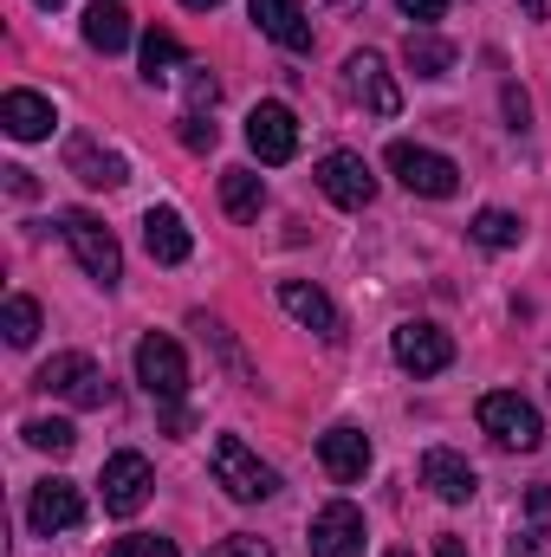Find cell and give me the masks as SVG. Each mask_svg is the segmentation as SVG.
Masks as SVG:
<instances>
[{
  "label": "cell",
  "instance_id": "1",
  "mask_svg": "<svg viewBox=\"0 0 551 557\" xmlns=\"http://www.w3.org/2000/svg\"><path fill=\"white\" fill-rule=\"evenodd\" d=\"M208 467H215V486H228V499H241V506H260V499L279 493V473L241 441V434H215Z\"/></svg>",
  "mask_w": 551,
  "mask_h": 557
},
{
  "label": "cell",
  "instance_id": "2",
  "mask_svg": "<svg viewBox=\"0 0 551 557\" xmlns=\"http://www.w3.org/2000/svg\"><path fill=\"white\" fill-rule=\"evenodd\" d=\"M59 234H65V247L78 253L85 278H98L105 292L124 278V247H118V234H111L98 214H85V208H65V214H59Z\"/></svg>",
  "mask_w": 551,
  "mask_h": 557
},
{
  "label": "cell",
  "instance_id": "3",
  "mask_svg": "<svg viewBox=\"0 0 551 557\" xmlns=\"http://www.w3.org/2000/svg\"><path fill=\"white\" fill-rule=\"evenodd\" d=\"M390 175L409 188V195H428V201H448L454 188H461V169L441 156V149H421V143H409V137H396L390 143Z\"/></svg>",
  "mask_w": 551,
  "mask_h": 557
},
{
  "label": "cell",
  "instance_id": "4",
  "mask_svg": "<svg viewBox=\"0 0 551 557\" xmlns=\"http://www.w3.org/2000/svg\"><path fill=\"white\" fill-rule=\"evenodd\" d=\"M480 428H487L500 447H513V454H532V447L546 441V416H539L519 389H493V396H480Z\"/></svg>",
  "mask_w": 551,
  "mask_h": 557
},
{
  "label": "cell",
  "instance_id": "5",
  "mask_svg": "<svg viewBox=\"0 0 551 557\" xmlns=\"http://www.w3.org/2000/svg\"><path fill=\"white\" fill-rule=\"evenodd\" d=\"M46 396H65V403H78V409H105L111 403V383H105V370L85 357V350H59L52 363H39V376H33Z\"/></svg>",
  "mask_w": 551,
  "mask_h": 557
},
{
  "label": "cell",
  "instance_id": "6",
  "mask_svg": "<svg viewBox=\"0 0 551 557\" xmlns=\"http://www.w3.org/2000/svg\"><path fill=\"white\" fill-rule=\"evenodd\" d=\"M137 383L156 403H182V389H188V357H182L175 337H162V331L143 337L137 344Z\"/></svg>",
  "mask_w": 551,
  "mask_h": 557
},
{
  "label": "cell",
  "instance_id": "7",
  "mask_svg": "<svg viewBox=\"0 0 551 557\" xmlns=\"http://www.w3.org/2000/svg\"><path fill=\"white\" fill-rule=\"evenodd\" d=\"M344 91H351L370 117H396V111H403V91H396L390 65H383V52H370V46L344 59Z\"/></svg>",
  "mask_w": 551,
  "mask_h": 557
},
{
  "label": "cell",
  "instance_id": "8",
  "mask_svg": "<svg viewBox=\"0 0 551 557\" xmlns=\"http://www.w3.org/2000/svg\"><path fill=\"white\" fill-rule=\"evenodd\" d=\"M390 350H396V363H403L409 376H441V370L454 363V337H448L441 324H428V318H409V324H396Z\"/></svg>",
  "mask_w": 551,
  "mask_h": 557
},
{
  "label": "cell",
  "instance_id": "9",
  "mask_svg": "<svg viewBox=\"0 0 551 557\" xmlns=\"http://www.w3.org/2000/svg\"><path fill=\"white\" fill-rule=\"evenodd\" d=\"M318 188H325V201H338V208H370L377 201V175H370V162L357 156V149H331L325 162H318Z\"/></svg>",
  "mask_w": 551,
  "mask_h": 557
},
{
  "label": "cell",
  "instance_id": "10",
  "mask_svg": "<svg viewBox=\"0 0 551 557\" xmlns=\"http://www.w3.org/2000/svg\"><path fill=\"white\" fill-rule=\"evenodd\" d=\"M149 486H156V473H149V460L143 454H111L105 460V512H118V519H137L143 506H149Z\"/></svg>",
  "mask_w": 551,
  "mask_h": 557
},
{
  "label": "cell",
  "instance_id": "11",
  "mask_svg": "<svg viewBox=\"0 0 551 557\" xmlns=\"http://www.w3.org/2000/svg\"><path fill=\"white\" fill-rule=\"evenodd\" d=\"M26 525H33L39 539H59V532H72V525H85L78 486H72V480H39L33 499H26Z\"/></svg>",
  "mask_w": 551,
  "mask_h": 557
},
{
  "label": "cell",
  "instance_id": "12",
  "mask_svg": "<svg viewBox=\"0 0 551 557\" xmlns=\"http://www.w3.org/2000/svg\"><path fill=\"white\" fill-rule=\"evenodd\" d=\"M364 512L351 506V499H331V506H318V519H311V557H364Z\"/></svg>",
  "mask_w": 551,
  "mask_h": 557
},
{
  "label": "cell",
  "instance_id": "13",
  "mask_svg": "<svg viewBox=\"0 0 551 557\" xmlns=\"http://www.w3.org/2000/svg\"><path fill=\"white\" fill-rule=\"evenodd\" d=\"M279 305H285L311 337H325V344H338V337H344V311H338L318 285H305V278H279Z\"/></svg>",
  "mask_w": 551,
  "mask_h": 557
},
{
  "label": "cell",
  "instance_id": "14",
  "mask_svg": "<svg viewBox=\"0 0 551 557\" xmlns=\"http://www.w3.org/2000/svg\"><path fill=\"white\" fill-rule=\"evenodd\" d=\"M247 149H254L260 162H292V156H298V117H292L285 104H254V117H247Z\"/></svg>",
  "mask_w": 551,
  "mask_h": 557
},
{
  "label": "cell",
  "instance_id": "15",
  "mask_svg": "<svg viewBox=\"0 0 551 557\" xmlns=\"http://www.w3.org/2000/svg\"><path fill=\"white\" fill-rule=\"evenodd\" d=\"M65 175H78L85 188H124V175H131V169H124V156H118V149H105L98 137H85V131H78V137H65Z\"/></svg>",
  "mask_w": 551,
  "mask_h": 557
},
{
  "label": "cell",
  "instance_id": "16",
  "mask_svg": "<svg viewBox=\"0 0 551 557\" xmlns=\"http://www.w3.org/2000/svg\"><path fill=\"white\" fill-rule=\"evenodd\" d=\"M318 460H325V473L338 486H357L370 473V434L364 428H325L318 434Z\"/></svg>",
  "mask_w": 551,
  "mask_h": 557
},
{
  "label": "cell",
  "instance_id": "17",
  "mask_svg": "<svg viewBox=\"0 0 551 557\" xmlns=\"http://www.w3.org/2000/svg\"><path fill=\"white\" fill-rule=\"evenodd\" d=\"M421 486H428L434 499H448V506H467V499L480 493V473H474L454 447H428V454H421Z\"/></svg>",
  "mask_w": 551,
  "mask_h": 557
},
{
  "label": "cell",
  "instance_id": "18",
  "mask_svg": "<svg viewBox=\"0 0 551 557\" xmlns=\"http://www.w3.org/2000/svg\"><path fill=\"white\" fill-rule=\"evenodd\" d=\"M254 26L285 46V52H311V20H305V0H254Z\"/></svg>",
  "mask_w": 551,
  "mask_h": 557
},
{
  "label": "cell",
  "instance_id": "19",
  "mask_svg": "<svg viewBox=\"0 0 551 557\" xmlns=\"http://www.w3.org/2000/svg\"><path fill=\"white\" fill-rule=\"evenodd\" d=\"M143 247H149L156 267H182V260L195 253V234L182 227L175 208H149V214H143Z\"/></svg>",
  "mask_w": 551,
  "mask_h": 557
},
{
  "label": "cell",
  "instance_id": "20",
  "mask_svg": "<svg viewBox=\"0 0 551 557\" xmlns=\"http://www.w3.org/2000/svg\"><path fill=\"white\" fill-rule=\"evenodd\" d=\"M0 124H7V137L39 143V137H52L59 111H52V98H39V91H7V98H0Z\"/></svg>",
  "mask_w": 551,
  "mask_h": 557
},
{
  "label": "cell",
  "instance_id": "21",
  "mask_svg": "<svg viewBox=\"0 0 551 557\" xmlns=\"http://www.w3.org/2000/svg\"><path fill=\"white\" fill-rule=\"evenodd\" d=\"M131 7H118V0H98L91 13H85V46L91 52H124L131 46Z\"/></svg>",
  "mask_w": 551,
  "mask_h": 557
},
{
  "label": "cell",
  "instance_id": "22",
  "mask_svg": "<svg viewBox=\"0 0 551 557\" xmlns=\"http://www.w3.org/2000/svg\"><path fill=\"white\" fill-rule=\"evenodd\" d=\"M221 208H228L234 221H260V208H267V182H260L254 169H228V175H221Z\"/></svg>",
  "mask_w": 551,
  "mask_h": 557
},
{
  "label": "cell",
  "instance_id": "23",
  "mask_svg": "<svg viewBox=\"0 0 551 557\" xmlns=\"http://www.w3.org/2000/svg\"><path fill=\"white\" fill-rule=\"evenodd\" d=\"M403 59H409V72H415V78H448L461 52H454V39H441V33H409Z\"/></svg>",
  "mask_w": 551,
  "mask_h": 557
},
{
  "label": "cell",
  "instance_id": "24",
  "mask_svg": "<svg viewBox=\"0 0 551 557\" xmlns=\"http://www.w3.org/2000/svg\"><path fill=\"white\" fill-rule=\"evenodd\" d=\"M467 234H474L487 253H506V247H519V234H526V227H519V214H506V208H480Z\"/></svg>",
  "mask_w": 551,
  "mask_h": 557
},
{
  "label": "cell",
  "instance_id": "25",
  "mask_svg": "<svg viewBox=\"0 0 551 557\" xmlns=\"http://www.w3.org/2000/svg\"><path fill=\"white\" fill-rule=\"evenodd\" d=\"M182 65V39L175 33H143V78L149 85H169Z\"/></svg>",
  "mask_w": 551,
  "mask_h": 557
},
{
  "label": "cell",
  "instance_id": "26",
  "mask_svg": "<svg viewBox=\"0 0 551 557\" xmlns=\"http://www.w3.org/2000/svg\"><path fill=\"white\" fill-rule=\"evenodd\" d=\"M0 331H7V344H13V350H26V344L39 337V305H33L26 292H13V298H7V311H0Z\"/></svg>",
  "mask_w": 551,
  "mask_h": 557
},
{
  "label": "cell",
  "instance_id": "27",
  "mask_svg": "<svg viewBox=\"0 0 551 557\" xmlns=\"http://www.w3.org/2000/svg\"><path fill=\"white\" fill-rule=\"evenodd\" d=\"M20 434H26V447H39V454H72V447H78V428H72V421L33 416L26 428H20Z\"/></svg>",
  "mask_w": 551,
  "mask_h": 557
},
{
  "label": "cell",
  "instance_id": "28",
  "mask_svg": "<svg viewBox=\"0 0 551 557\" xmlns=\"http://www.w3.org/2000/svg\"><path fill=\"white\" fill-rule=\"evenodd\" d=\"M182 91H188V111H215V104H221V78H215V72H201V65H188Z\"/></svg>",
  "mask_w": 551,
  "mask_h": 557
},
{
  "label": "cell",
  "instance_id": "29",
  "mask_svg": "<svg viewBox=\"0 0 551 557\" xmlns=\"http://www.w3.org/2000/svg\"><path fill=\"white\" fill-rule=\"evenodd\" d=\"M111 557H182L175 552V539H156V532H131V539H118Z\"/></svg>",
  "mask_w": 551,
  "mask_h": 557
},
{
  "label": "cell",
  "instance_id": "30",
  "mask_svg": "<svg viewBox=\"0 0 551 557\" xmlns=\"http://www.w3.org/2000/svg\"><path fill=\"white\" fill-rule=\"evenodd\" d=\"M215 143H221V131H215V124H208L201 111H188V117H182V149H195V156H208Z\"/></svg>",
  "mask_w": 551,
  "mask_h": 557
},
{
  "label": "cell",
  "instance_id": "31",
  "mask_svg": "<svg viewBox=\"0 0 551 557\" xmlns=\"http://www.w3.org/2000/svg\"><path fill=\"white\" fill-rule=\"evenodd\" d=\"M208 557H273V545H267V539H247V532H234V539H221Z\"/></svg>",
  "mask_w": 551,
  "mask_h": 557
},
{
  "label": "cell",
  "instance_id": "32",
  "mask_svg": "<svg viewBox=\"0 0 551 557\" xmlns=\"http://www.w3.org/2000/svg\"><path fill=\"white\" fill-rule=\"evenodd\" d=\"M526 519H532L539 539H551V486H532V493H526Z\"/></svg>",
  "mask_w": 551,
  "mask_h": 557
},
{
  "label": "cell",
  "instance_id": "33",
  "mask_svg": "<svg viewBox=\"0 0 551 557\" xmlns=\"http://www.w3.org/2000/svg\"><path fill=\"white\" fill-rule=\"evenodd\" d=\"M396 7H403V13H409L415 26H434V20H441V13H448V0H396Z\"/></svg>",
  "mask_w": 551,
  "mask_h": 557
},
{
  "label": "cell",
  "instance_id": "34",
  "mask_svg": "<svg viewBox=\"0 0 551 557\" xmlns=\"http://www.w3.org/2000/svg\"><path fill=\"white\" fill-rule=\"evenodd\" d=\"M506 117H513V131H526V124H532V104H526V91H519V85H506Z\"/></svg>",
  "mask_w": 551,
  "mask_h": 557
},
{
  "label": "cell",
  "instance_id": "35",
  "mask_svg": "<svg viewBox=\"0 0 551 557\" xmlns=\"http://www.w3.org/2000/svg\"><path fill=\"white\" fill-rule=\"evenodd\" d=\"M0 175H7V195H20V201H26V195H33V175H26V169H20V162H13V169H0Z\"/></svg>",
  "mask_w": 551,
  "mask_h": 557
},
{
  "label": "cell",
  "instance_id": "36",
  "mask_svg": "<svg viewBox=\"0 0 551 557\" xmlns=\"http://www.w3.org/2000/svg\"><path fill=\"white\" fill-rule=\"evenodd\" d=\"M506 552H513V557H539V532H532V539H513Z\"/></svg>",
  "mask_w": 551,
  "mask_h": 557
},
{
  "label": "cell",
  "instance_id": "37",
  "mask_svg": "<svg viewBox=\"0 0 551 557\" xmlns=\"http://www.w3.org/2000/svg\"><path fill=\"white\" fill-rule=\"evenodd\" d=\"M434 557H467V545H461V539H441V545H434Z\"/></svg>",
  "mask_w": 551,
  "mask_h": 557
},
{
  "label": "cell",
  "instance_id": "38",
  "mask_svg": "<svg viewBox=\"0 0 551 557\" xmlns=\"http://www.w3.org/2000/svg\"><path fill=\"white\" fill-rule=\"evenodd\" d=\"M519 7H526V20H546L551 13V0H519Z\"/></svg>",
  "mask_w": 551,
  "mask_h": 557
},
{
  "label": "cell",
  "instance_id": "39",
  "mask_svg": "<svg viewBox=\"0 0 551 557\" xmlns=\"http://www.w3.org/2000/svg\"><path fill=\"white\" fill-rule=\"evenodd\" d=\"M182 7H188V13H215L221 0H182Z\"/></svg>",
  "mask_w": 551,
  "mask_h": 557
},
{
  "label": "cell",
  "instance_id": "40",
  "mask_svg": "<svg viewBox=\"0 0 551 557\" xmlns=\"http://www.w3.org/2000/svg\"><path fill=\"white\" fill-rule=\"evenodd\" d=\"M331 7H357V0H331Z\"/></svg>",
  "mask_w": 551,
  "mask_h": 557
},
{
  "label": "cell",
  "instance_id": "41",
  "mask_svg": "<svg viewBox=\"0 0 551 557\" xmlns=\"http://www.w3.org/2000/svg\"><path fill=\"white\" fill-rule=\"evenodd\" d=\"M39 7H65V0H39Z\"/></svg>",
  "mask_w": 551,
  "mask_h": 557
},
{
  "label": "cell",
  "instance_id": "42",
  "mask_svg": "<svg viewBox=\"0 0 551 557\" xmlns=\"http://www.w3.org/2000/svg\"><path fill=\"white\" fill-rule=\"evenodd\" d=\"M390 557H409V552H390Z\"/></svg>",
  "mask_w": 551,
  "mask_h": 557
}]
</instances>
